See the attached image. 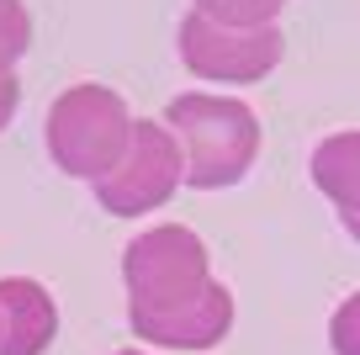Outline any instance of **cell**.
<instances>
[{
  "label": "cell",
  "instance_id": "3957f363",
  "mask_svg": "<svg viewBox=\"0 0 360 355\" xmlns=\"http://www.w3.org/2000/svg\"><path fill=\"white\" fill-rule=\"evenodd\" d=\"M127 138H133V111L117 96L112 85H96V80H79V85L58 90L53 106L43 117V144L64 175L75 180H106L112 165L122 159Z\"/></svg>",
  "mask_w": 360,
  "mask_h": 355
},
{
  "label": "cell",
  "instance_id": "7a4b0ae2",
  "mask_svg": "<svg viewBox=\"0 0 360 355\" xmlns=\"http://www.w3.org/2000/svg\"><path fill=\"white\" fill-rule=\"evenodd\" d=\"M159 123L175 133L180 159H186V186L191 191H223L255 170L259 159V117L238 96H212V90H186L165 106Z\"/></svg>",
  "mask_w": 360,
  "mask_h": 355
},
{
  "label": "cell",
  "instance_id": "9c48e42d",
  "mask_svg": "<svg viewBox=\"0 0 360 355\" xmlns=\"http://www.w3.org/2000/svg\"><path fill=\"white\" fill-rule=\"evenodd\" d=\"M32 48V16L22 0H0V75H16V64Z\"/></svg>",
  "mask_w": 360,
  "mask_h": 355
},
{
  "label": "cell",
  "instance_id": "7c38bea8",
  "mask_svg": "<svg viewBox=\"0 0 360 355\" xmlns=\"http://www.w3.org/2000/svg\"><path fill=\"white\" fill-rule=\"evenodd\" d=\"M117 355H143V350H117Z\"/></svg>",
  "mask_w": 360,
  "mask_h": 355
},
{
  "label": "cell",
  "instance_id": "30bf717a",
  "mask_svg": "<svg viewBox=\"0 0 360 355\" xmlns=\"http://www.w3.org/2000/svg\"><path fill=\"white\" fill-rule=\"evenodd\" d=\"M328 350L334 355H360V292H349L328 318Z\"/></svg>",
  "mask_w": 360,
  "mask_h": 355
},
{
  "label": "cell",
  "instance_id": "52a82bcc",
  "mask_svg": "<svg viewBox=\"0 0 360 355\" xmlns=\"http://www.w3.org/2000/svg\"><path fill=\"white\" fill-rule=\"evenodd\" d=\"M313 186L328 197V207L339 212L349 239H360V127H339V133L318 138L313 159H307Z\"/></svg>",
  "mask_w": 360,
  "mask_h": 355
},
{
  "label": "cell",
  "instance_id": "ba28073f",
  "mask_svg": "<svg viewBox=\"0 0 360 355\" xmlns=\"http://www.w3.org/2000/svg\"><path fill=\"white\" fill-rule=\"evenodd\" d=\"M286 0H191V11L212 16L223 27H276Z\"/></svg>",
  "mask_w": 360,
  "mask_h": 355
},
{
  "label": "cell",
  "instance_id": "8992f818",
  "mask_svg": "<svg viewBox=\"0 0 360 355\" xmlns=\"http://www.w3.org/2000/svg\"><path fill=\"white\" fill-rule=\"evenodd\" d=\"M58 340V302L37 276H0V355H43Z\"/></svg>",
  "mask_w": 360,
  "mask_h": 355
},
{
  "label": "cell",
  "instance_id": "8fae6325",
  "mask_svg": "<svg viewBox=\"0 0 360 355\" xmlns=\"http://www.w3.org/2000/svg\"><path fill=\"white\" fill-rule=\"evenodd\" d=\"M16 111H22V80H16V75H0V133L11 127Z\"/></svg>",
  "mask_w": 360,
  "mask_h": 355
},
{
  "label": "cell",
  "instance_id": "277c9868",
  "mask_svg": "<svg viewBox=\"0 0 360 355\" xmlns=\"http://www.w3.org/2000/svg\"><path fill=\"white\" fill-rule=\"evenodd\" d=\"M180 186H186V159H180L175 133L159 117H133V138H127L122 159L106 180H96V201L112 218H148Z\"/></svg>",
  "mask_w": 360,
  "mask_h": 355
},
{
  "label": "cell",
  "instance_id": "6da1fadb",
  "mask_svg": "<svg viewBox=\"0 0 360 355\" xmlns=\"http://www.w3.org/2000/svg\"><path fill=\"white\" fill-rule=\"evenodd\" d=\"M127 323L159 350H212L233 329V292L186 223H154L122 249Z\"/></svg>",
  "mask_w": 360,
  "mask_h": 355
},
{
  "label": "cell",
  "instance_id": "5b68a950",
  "mask_svg": "<svg viewBox=\"0 0 360 355\" xmlns=\"http://www.w3.org/2000/svg\"><path fill=\"white\" fill-rule=\"evenodd\" d=\"M175 48L180 64L212 85H255L286 58L281 27H223L202 11H186Z\"/></svg>",
  "mask_w": 360,
  "mask_h": 355
}]
</instances>
